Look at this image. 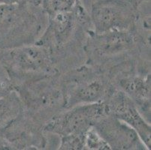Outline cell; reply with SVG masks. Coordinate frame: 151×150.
<instances>
[{"mask_svg": "<svg viewBox=\"0 0 151 150\" xmlns=\"http://www.w3.org/2000/svg\"><path fill=\"white\" fill-rule=\"evenodd\" d=\"M45 16L41 6L0 5V50L35 44L46 27Z\"/></svg>", "mask_w": 151, "mask_h": 150, "instance_id": "6da1fadb", "label": "cell"}, {"mask_svg": "<svg viewBox=\"0 0 151 150\" xmlns=\"http://www.w3.org/2000/svg\"><path fill=\"white\" fill-rule=\"evenodd\" d=\"M0 64L14 88L25 83L58 75L51 52L37 44L0 50Z\"/></svg>", "mask_w": 151, "mask_h": 150, "instance_id": "7a4b0ae2", "label": "cell"}, {"mask_svg": "<svg viewBox=\"0 0 151 150\" xmlns=\"http://www.w3.org/2000/svg\"><path fill=\"white\" fill-rule=\"evenodd\" d=\"M63 109L80 104L106 101L116 87L104 70L96 66L81 67L60 78Z\"/></svg>", "mask_w": 151, "mask_h": 150, "instance_id": "3957f363", "label": "cell"}, {"mask_svg": "<svg viewBox=\"0 0 151 150\" xmlns=\"http://www.w3.org/2000/svg\"><path fill=\"white\" fill-rule=\"evenodd\" d=\"M84 51L90 65L101 68L110 62H116L119 57L127 56L137 48L138 36L133 30H111L97 33L86 32Z\"/></svg>", "mask_w": 151, "mask_h": 150, "instance_id": "277c9868", "label": "cell"}, {"mask_svg": "<svg viewBox=\"0 0 151 150\" xmlns=\"http://www.w3.org/2000/svg\"><path fill=\"white\" fill-rule=\"evenodd\" d=\"M46 27L35 44L48 49L56 60V54L75 39L79 28L90 23V14L82 3L70 11L47 17Z\"/></svg>", "mask_w": 151, "mask_h": 150, "instance_id": "5b68a950", "label": "cell"}, {"mask_svg": "<svg viewBox=\"0 0 151 150\" xmlns=\"http://www.w3.org/2000/svg\"><path fill=\"white\" fill-rule=\"evenodd\" d=\"M141 5L130 0H94L90 14V25L97 33L133 30Z\"/></svg>", "mask_w": 151, "mask_h": 150, "instance_id": "8992f818", "label": "cell"}, {"mask_svg": "<svg viewBox=\"0 0 151 150\" xmlns=\"http://www.w3.org/2000/svg\"><path fill=\"white\" fill-rule=\"evenodd\" d=\"M107 115L105 101L76 105L53 115L46 121L43 130L60 137L85 134L97 121Z\"/></svg>", "mask_w": 151, "mask_h": 150, "instance_id": "52a82bcc", "label": "cell"}, {"mask_svg": "<svg viewBox=\"0 0 151 150\" xmlns=\"http://www.w3.org/2000/svg\"><path fill=\"white\" fill-rule=\"evenodd\" d=\"M108 115L123 121L138 133L147 149H150V123L141 115L135 103L124 92L115 89L105 101Z\"/></svg>", "mask_w": 151, "mask_h": 150, "instance_id": "ba28073f", "label": "cell"}, {"mask_svg": "<svg viewBox=\"0 0 151 150\" xmlns=\"http://www.w3.org/2000/svg\"><path fill=\"white\" fill-rule=\"evenodd\" d=\"M93 127L111 149H147L132 128L111 115H107L100 119Z\"/></svg>", "mask_w": 151, "mask_h": 150, "instance_id": "9c48e42d", "label": "cell"}, {"mask_svg": "<svg viewBox=\"0 0 151 150\" xmlns=\"http://www.w3.org/2000/svg\"><path fill=\"white\" fill-rule=\"evenodd\" d=\"M116 77L117 79L114 83L131 98L141 115L150 123V74L144 76L125 71Z\"/></svg>", "mask_w": 151, "mask_h": 150, "instance_id": "30bf717a", "label": "cell"}, {"mask_svg": "<svg viewBox=\"0 0 151 150\" xmlns=\"http://www.w3.org/2000/svg\"><path fill=\"white\" fill-rule=\"evenodd\" d=\"M24 112V107L17 91L0 97V133Z\"/></svg>", "mask_w": 151, "mask_h": 150, "instance_id": "8fae6325", "label": "cell"}, {"mask_svg": "<svg viewBox=\"0 0 151 150\" xmlns=\"http://www.w3.org/2000/svg\"><path fill=\"white\" fill-rule=\"evenodd\" d=\"M81 3V0H42L40 6L47 17H50L70 11Z\"/></svg>", "mask_w": 151, "mask_h": 150, "instance_id": "7c38bea8", "label": "cell"}, {"mask_svg": "<svg viewBox=\"0 0 151 150\" xmlns=\"http://www.w3.org/2000/svg\"><path fill=\"white\" fill-rule=\"evenodd\" d=\"M85 149L109 150L111 148L95 128L92 127L86 131L85 135Z\"/></svg>", "mask_w": 151, "mask_h": 150, "instance_id": "4fadbf2b", "label": "cell"}, {"mask_svg": "<svg viewBox=\"0 0 151 150\" xmlns=\"http://www.w3.org/2000/svg\"><path fill=\"white\" fill-rule=\"evenodd\" d=\"M85 134H77L61 137L59 149L83 150L85 149Z\"/></svg>", "mask_w": 151, "mask_h": 150, "instance_id": "5bb4252c", "label": "cell"}, {"mask_svg": "<svg viewBox=\"0 0 151 150\" xmlns=\"http://www.w3.org/2000/svg\"><path fill=\"white\" fill-rule=\"evenodd\" d=\"M13 90H14V88L9 79L0 78V97L5 95Z\"/></svg>", "mask_w": 151, "mask_h": 150, "instance_id": "9a60e30c", "label": "cell"}, {"mask_svg": "<svg viewBox=\"0 0 151 150\" xmlns=\"http://www.w3.org/2000/svg\"><path fill=\"white\" fill-rule=\"evenodd\" d=\"M42 0H0V5H12V4H30L40 6Z\"/></svg>", "mask_w": 151, "mask_h": 150, "instance_id": "2e32d148", "label": "cell"}, {"mask_svg": "<svg viewBox=\"0 0 151 150\" xmlns=\"http://www.w3.org/2000/svg\"><path fill=\"white\" fill-rule=\"evenodd\" d=\"M130 1H132V2L138 4V5H142V4L145 3V2H148L150 0H130Z\"/></svg>", "mask_w": 151, "mask_h": 150, "instance_id": "e0dca14e", "label": "cell"}]
</instances>
